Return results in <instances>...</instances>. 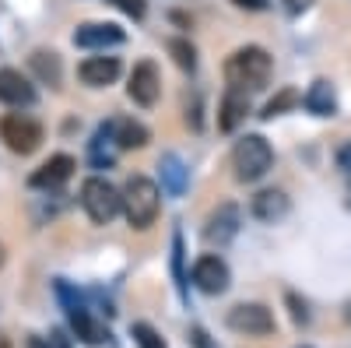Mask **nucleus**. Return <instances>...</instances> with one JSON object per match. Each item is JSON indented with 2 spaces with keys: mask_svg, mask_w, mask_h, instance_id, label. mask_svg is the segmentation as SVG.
I'll list each match as a JSON object with an SVG mask.
<instances>
[{
  "mask_svg": "<svg viewBox=\"0 0 351 348\" xmlns=\"http://www.w3.org/2000/svg\"><path fill=\"white\" fill-rule=\"evenodd\" d=\"M71 324H74V334L84 341V345H99L102 338H106V331H102V324L95 321L92 313H88L84 306H77V310H71Z\"/></svg>",
  "mask_w": 351,
  "mask_h": 348,
  "instance_id": "nucleus-20",
  "label": "nucleus"
},
{
  "mask_svg": "<svg viewBox=\"0 0 351 348\" xmlns=\"http://www.w3.org/2000/svg\"><path fill=\"white\" fill-rule=\"evenodd\" d=\"M274 165V152L267 137L260 134H246L236 141V148H232V169H236V180L239 183H256L271 172Z\"/></svg>",
  "mask_w": 351,
  "mask_h": 348,
  "instance_id": "nucleus-3",
  "label": "nucleus"
},
{
  "mask_svg": "<svg viewBox=\"0 0 351 348\" xmlns=\"http://www.w3.org/2000/svg\"><path fill=\"white\" fill-rule=\"evenodd\" d=\"M302 102V95L295 92V89H281L274 99H267V106H263V120H274V116H281V113H288V109H295Z\"/></svg>",
  "mask_w": 351,
  "mask_h": 348,
  "instance_id": "nucleus-22",
  "label": "nucleus"
},
{
  "mask_svg": "<svg viewBox=\"0 0 351 348\" xmlns=\"http://www.w3.org/2000/svg\"><path fill=\"white\" fill-rule=\"evenodd\" d=\"M337 169L351 176V141H344L341 148H337Z\"/></svg>",
  "mask_w": 351,
  "mask_h": 348,
  "instance_id": "nucleus-26",
  "label": "nucleus"
},
{
  "mask_svg": "<svg viewBox=\"0 0 351 348\" xmlns=\"http://www.w3.org/2000/svg\"><path fill=\"white\" fill-rule=\"evenodd\" d=\"M4 257H8V253H4V243H0V268H4Z\"/></svg>",
  "mask_w": 351,
  "mask_h": 348,
  "instance_id": "nucleus-30",
  "label": "nucleus"
},
{
  "mask_svg": "<svg viewBox=\"0 0 351 348\" xmlns=\"http://www.w3.org/2000/svg\"><path fill=\"white\" fill-rule=\"evenodd\" d=\"M120 194H123V215H127L130 229H148V225H155V218H158V211H162V190H158L155 180H148V176H130Z\"/></svg>",
  "mask_w": 351,
  "mask_h": 348,
  "instance_id": "nucleus-2",
  "label": "nucleus"
},
{
  "mask_svg": "<svg viewBox=\"0 0 351 348\" xmlns=\"http://www.w3.org/2000/svg\"><path fill=\"white\" fill-rule=\"evenodd\" d=\"M0 102L14 106V109L32 106L36 102V84L14 67H0Z\"/></svg>",
  "mask_w": 351,
  "mask_h": 348,
  "instance_id": "nucleus-12",
  "label": "nucleus"
},
{
  "mask_svg": "<svg viewBox=\"0 0 351 348\" xmlns=\"http://www.w3.org/2000/svg\"><path fill=\"white\" fill-rule=\"evenodd\" d=\"M123 43V28L112 21H84L74 28V46L81 49H106V46H120Z\"/></svg>",
  "mask_w": 351,
  "mask_h": 348,
  "instance_id": "nucleus-11",
  "label": "nucleus"
},
{
  "mask_svg": "<svg viewBox=\"0 0 351 348\" xmlns=\"http://www.w3.org/2000/svg\"><path fill=\"white\" fill-rule=\"evenodd\" d=\"M130 334H134V345H137V348H165L162 334H158L152 324H134Z\"/></svg>",
  "mask_w": 351,
  "mask_h": 348,
  "instance_id": "nucleus-24",
  "label": "nucleus"
},
{
  "mask_svg": "<svg viewBox=\"0 0 351 348\" xmlns=\"http://www.w3.org/2000/svg\"><path fill=\"white\" fill-rule=\"evenodd\" d=\"M106 127H109L112 141L120 144L123 152H127V148H144V144L152 141V130L144 127L141 120H130V116H116V120H109Z\"/></svg>",
  "mask_w": 351,
  "mask_h": 348,
  "instance_id": "nucleus-15",
  "label": "nucleus"
},
{
  "mask_svg": "<svg viewBox=\"0 0 351 348\" xmlns=\"http://www.w3.org/2000/svg\"><path fill=\"white\" fill-rule=\"evenodd\" d=\"M0 141L14 155H32L43 144V124L32 120L28 113H8V116H0Z\"/></svg>",
  "mask_w": 351,
  "mask_h": 348,
  "instance_id": "nucleus-5",
  "label": "nucleus"
},
{
  "mask_svg": "<svg viewBox=\"0 0 351 348\" xmlns=\"http://www.w3.org/2000/svg\"><path fill=\"white\" fill-rule=\"evenodd\" d=\"M239 11H267L271 8V0H232Z\"/></svg>",
  "mask_w": 351,
  "mask_h": 348,
  "instance_id": "nucleus-27",
  "label": "nucleus"
},
{
  "mask_svg": "<svg viewBox=\"0 0 351 348\" xmlns=\"http://www.w3.org/2000/svg\"><path fill=\"white\" fill-rule=\"evenodd\" d=\"M225 78L232 89L243 92H260L271 81V53L263 46H243L225 60Z\"/></svg>",
  "mask_w": 351,
  "mask_h": 348,
  "instance_id": "nucleus-1",
  "label": "nucleus"
},
{
  "mask_svg": "<svg viewBox=\"0 0 351 348\" xmlns=\"http://www.w3.org/2000/svg\"><path fill=\"white\" fill-rule=\"evenodd\" d=\"M49 348H67V338H64V331H53V334H49Z\"/></svg>",
  "mask_w": 351,
  "mask_h": 348,
  "instance_id": "nucleus-29",
  "label": "nucleus"
},
{
  "mask_svg": "<svg viewBox=\"0 0 351 348\" xmlns=\"http://www.w3.org/2000/svg\"><path fill=\"white\" fill-rule=\"evenodd\" d=\"M162 187L169 194H183L186 190V169H183L180 155H165L162 159Z\"/></svg>",
  "mask_w": 351,
  "mask_h": 348,
  "instance_id": "nucleus-21",
  "label": "nucleus"
},
{
  "mask_svg": "<svg viewBox=\"0 0 351 348\" xmlns=\"http://www.w3.org/2000/svg\"><path fill=\"white\" fill-rule=\"evenodd\" d=\"M74 169H77V162L71 155H49L32 176H28V187L32 190H60L74 176Z\"/></svg>",
  "mask_w": 351,
  "mask_h": 348,
  "instance_id": "nucleus-10",
  "label": "nucleus"
},
{
  "mask_svg": "<svg viewBox=\"0 0 351 348\" xmlns=\"http://www.w3.org/2000/svg\"><path fill=\"white\" fill-rule=\"evenodd\" d=\"M0 348H11V341H8V338H0Z\"/></svg>",
  "mask_w": 351,
  "mask_h": 348,
  "instance_id": "nucleus-31",
  "label": "nucleus"
},
{
  "mask_svg": "<svg viewBox=\"0 0 351 348\" xmlns=\"http://www.w3.org/2000/svg\"><path fill=\"white\" fill-rule=\"evenodd\" d=\"M120 152H123V148L112 141L109 127L102 124L99 134H95V141H92V148H88V155H92V165H95V169H109V165H116V155H120Z\"/></svg>",
  "mask_w": 351,
  "mask_h": 348,
  "instance_id": "nucleus-19",
  "label": "nucleus"
},
{
  "mask_svg": "<svg viewBox=\"0 0 351 348\" xmlns=\"http://www.w3.org/2000/svg\"><path fill=\"white\" fill-rule=\"evenodd\" d=\"M239 236V208L236 205H218L208 222H204V243L208 246H228L232 240Z\"/></svg>",
  "mask_w": 351,
  "mask_h": 348,
  "instance_id": "nucleus-7",
  "label": "nucleus"
},
{
  "mask_svg": "<svg viewBox=\"0 0 351 348\" xmlns=\"http://www.w3.org/2000/svg\"><path fill=\"white\" fill-rule=\"evenodd\" d=\"M281 4H285V11H288V14H302V11H309V8H313V0H281Z\"/></svg>",
  "mask_w": 351,
  "mask_h": 348,
  "instance_id": "nucleus-28",
  "label": "nucleus"
},
{
  "mask_svg": "<svg viewBox=\"0 0 351 348\" xmlns=\"http://www.w3.org/2000/svg\"><path fill=\"white\" fill-rule=\"evenodd\" d=\"M169 53H172V60L180 64L183 71H193L197 67V49L186 39H169Z\"/></svg>",
  "mask_w": 351,
  "mask_h": 348,
  "instance_id": "nucleus-23",
  "label": "nucleus"
},
{
  "mask_svg": "<svg viewBox=\"0 0 351 348\" xmlns=\"http://www.w3.org/2000/svg\"><path fill=\"white\" fill-rule=\"evenodd\" d=\"M250 211H253V218L274 225V222H281L288 215V197H285V190H260L250 200Z\"/></svg>",
  "mask_w": 351,
  "mask_h": 348,
  "instance_id": "nucleus-16",
  "label": "nucleus"
},
{
  "mask_svg": "<svg viewBox=\"0 0 351 348\" xmlns=\"http://www.w3.org/2000/svg\"><path fill=\"white\" fill-rule=\"evenodd\" d=\"M158 92H162V74L152 60H141L134 71H130V81H127V95L144 106V109H152L158 102Z\"/></svg>",
  "mask_w": 351,
  "mask_h": 348,
  "instance_id": "nucleus-8",
  "label": "nucleus"
},
{
  "mask_svg": "<svg viewBox=\"0 0 351 348\" xmlns=\"http://www.w3.org/2000/svg\"><path fill=\"white\" fill-rule=\"evenodd\" d=\"M28 64H32L36 78L43 84H53V89H60L64 81V67H60V56H56L53 49H36L32 56H28Z\"/></svg>",
  "mask_w": 351,
  "mask_h": 348,
  "instance_id": "nucleus-18",
  "label": "nucleus"
},
{
  "mask_svg": "<svg viewBox=\"0 0 351 348\" xmlns=\"http://www.w3.org/2000/svg\"><path fill=\"white\" fill-rule=\"evenodd\" d=\"M228 327L239 334H250V338H263L274 331V316L263 303H239L228 310Z\"/></svg>",
  "mask_w": 351,
  "mask_h": 348,
  "instance_id": "nucleus-6",
  "label": "nucleus"
},
{
  "mask_svg": "<svg viewBox=\"0 0 351 348\" xmlns=\"http://www.w3.org/2000/svg\"><path fill=\"white\" fill-rule=\"evenodd\" d=\"M302 106L313 113V116H334V109H337V95H334V84L330 81H313L309 84V92L302 95Z\"/></svg>",
  "mask_w": 351,
  "mask_h": 348,
  "instance_id": "nucleus-17",
  "label": "nucleus"
},
{
  "mask_svg": "<svg viewBox=\"0 0 351 348\" xmlns=\"http://www.w3.org/2000/svg\"><path fill=\"white\" fill-rule=\"evenodd\" d=\"M246 113H250V95H246L243 89H232V84H228V92H225V99H221V106H218V127H221L225 134H232V130L246 120Z\"/></svg>",
  "mask_w": 351,
  "mask_h": 348,
  "instance_id": "nucleus-14",
  "label": "nucleus"
},
{
  "mask_svg": "<svg viewBox=\"0 0 351 348\" xmlns=\"http://www.w3.org/2000/svg\"><path fill=\"white\" fill-rule=\"evenodd\" d=\"M123 64L120 56H88V60H81L77 67V78L88 84V89H109V84L120 78Z\"/></svg>",
  "mask_w": 351,
  "mask_h": 348,
  "instance_id": "nucleus-13",
  "label": "nucleus"
},
{
  "mask_svg": "<svg viewBox=\"0 0 351 348\" xmlns=\"http://www.w3.org/2000/svg\"><path fill=\"white\" fill-rule=\"evenodd\" d=\"M228 264L218 253H204L197 264H193V285L200 288L204 296H221L228 288Z\"/></svg>",
  "mask_w": 351,
  "mask_h": 348,
  "instance_id": "nucleus-9",
  "label": "nucleus"
},
{
  "mask_svg": "<svg viewBox=\"0 0 351 348\" xmlns=\"http://www.w3.org/2000/svg\"><path fill=\"white\" fill-rule=\"evenodd\" d=\"M116 8H120L123 14H130L134 21H141L144 18V11H148V4H144V0H112Z\"/></svg>",
  "mask_w": 351,
  "mask_h": 348,
  "instance_id": "nucleus-25",
  "label": "nucleus"
},
{
  "mask_svg": "<svg viewBox=\"0 0 351 348\" xmlns=\"http://www.w3.org/2000/svg\"><path fill=\"white\" fill-rule=\"evenodd\" d=\"M81 208L88 211V218H92L95 225H109L123 211V194L116 190L106 176H88L81 183Z\"/></svg>",
  "mask_w": 351,
  "mask_h": 348,
  "instance_id": "nucleus-4",
  "label": "nucleus"
}]
</instances>
